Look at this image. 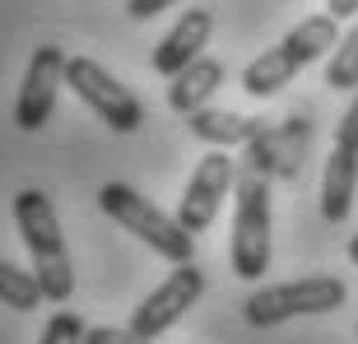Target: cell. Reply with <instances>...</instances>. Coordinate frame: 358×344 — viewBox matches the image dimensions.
<instances>
[{
	"label": "cell",
	"instance_id": "6da1fadb",
	"mask_svg": "<svg viewBox=\"0 0 358 344\" xmlns=\"http://www.w3.org/2000/svg\"><path fill=\"white\" fill-rule=\"evenodd\" d=\"M14 224H19V238H24L28 256H33V275H38L47 303H70L75 265H70V252H66L61 219H56L52 200L42 196L38 186H28V191L14 196Z\"/></svg>",
	"mask_w": 358,
	"mask_h": 344
},
{
	"label": "cell",
	"instance_id": "7a4b0ae2",
	"mask_svg": "<svg viewBox=\"0 0 358 344\" xmlns=\"http://www.w3.org/2000/svg\"><path fill=\"white\" fill-rule=\"evenodd\" d=\"M98 205H103V214L112 219V224H121L126 233H135V238L145 242V247H154L163 261L182 265V261H191V256H196V238L177 224L173 214H163L154 200H145L135 186L107 182L103 191H98Z\"/></svg>",
	"mask_w": 358,
	"mask_h": 344
},
{
	"label": "cell",
	"instance_id": "3957f363",
	"mask_svg": "<svg viewBox=\"0 0 358 344\" xmlns=\"http://www.w3.org/2000/svg\"><path fill=\"white\" fill-rule=\"evenodd\" d=\"M233 191H238V214H233L228 261H233L238 279L256 284L270 270V177L256 168H242Z\"/></svg>",
	"mask_w": 358,
	"mask_h": 344
},
{
	"label": "cell",
	"instance_id": "277c9868",
	"mask_svg": "<svg viewBox=\"0 0 358 344\" xmlns=\"http://www.w3.org/2000/svg\"><path fill=\"white\" fill-rule=\"evenodd\" d=\"M349 289L345 279L335 275H307V279H293V284H270V289H256L247 303H242V317L247 326H279V321H293V317H321V312H335L345 307Z\"/></svg>",
	"mask_w": 358,
	"mask_h": 344
},
{
	"label": "cell",
	"instance_id": "5b68a950",
	"mask_svg": "<svg viewBox=\"0 0 358 344\" xmlns=\"http://www.w3.org/2000/svg\"><path fill=\"white\" fill-rule=\"evenodd\" d=\"M66 84L75 89V98H80L89 112H98V117L112 126V131H121V135L140 131V121H145L140 98H135L117 75H107L98 61H89V56H70L66 61Z\"/></svg>",
	"mask_w": 358,
	"mask_h": 344
},
{
	"label": "cell",
	"instance_id": "8992f818",
	"mask_svg": "<svg viewBox=\"0 0 358 344\" xmlns=\"http://www.w3.org/2000/svg\"><path fill=\"white\" fill-rule=\"evenodd\" d=\"M205 293V275H200L191 261H182L173 270V275L163 279L159 289L149 293L145 303L135 307V317H131V331L135 335H145V340H159L163 331H173L177 321L196 307V298Z\"/></svg>",
	"mask_w": 358,
	"mask_h": 344
},
{
	"label": "cell",
	"instance_id": "52a82bcc",
	"mask_svg": "<svg viewBox=\"0 0 358 344\" xmlns=\"http://www.w3.org/2000/svg\"><path fill=\"white\" fill-rule=\"evenodd\" d=\"M66 61L70 56L61 47H38L33 61L24 70V84H19V103H14V126L19 131H42L47 117L56 112V93L66 84Z\"/></svg>",
	"mask_w": 358,
	"mask_h": 344
},
{
	"label": "cell",
	"instance_id": "ba28073f",
	"mask_svg": "<svg viewBox=\"0 0 358 344\" xmlns=\"http://www.w3.org/2000/svg\"><path fill=\"white\" fill-rule=\"evenodd\" d=\"M233 182H238V172H233V159H228L224 149L205 154V159L196 163V172H191L182 200H177V224H182L191 238L205 233V228L214 224V214H219V205H224Z\"/></svg>",
	"mask_w": 358,
	"mask_h": 344
},
{
	"label": "cell",
	"instance_id": "9c48e42d",
	"mask_svg": "<svg viewBox=\"0 0 358 344\" xmlns=\"http://www.w3.org/2000/svg\"><path fill=\"white\" fill-rule=\"evenodd\" d=\"M307 145H312V121L289 117L284 126H266L247 145V168L266 172V177H298Z\"/></svg>",
	"mask_w": 358,
	"mask_h": 344
},
{
	"label": "cell",
	"instance_id": "30bf717a",
	"mask_svg": "<svg viewBox=\"0 0 358 344\" xmlns=\"http://www.w3.org/2000/svg\"><path fill=\"white\" fill-rule=\"evenodd\" d=\"M210 33H214V10H186L182 19L168 28V38L154 47L149 66L159 70V75H168V80H173V75H182V70L191 66L200 52H205Z\"/></svg>",
	"mask_w": 358,
	"mask_h": 344
},
{
	"label": "cell",
	"instance_id": "8fae6325",
	"mask_svg": "<svg viewBox=\"0 0 358 344\" xmlns=\"http://www.w3.org/2000/svg\"><path fill=\"white\" fill-rule=\"evenodd\" d=\"M266 126H270V121H261V117L219 112V107H196V112L186 117V131L196 135V140H205V145H214V149H238V145L247 149Z\"/></svg>",
	"mask_w": 358,
	"mask_h": 344
},
{
	"label": "cell",
	"instance_id": "7c38bea8",
	"mask_svg": "<svg viewBox=\"0 0 358 344\" xmlns=\"http://www.w3.org/2000/svg\"><path fill=\"white\" fill-rule=\"evenodd\" d=\"M354 191H358V154L331 149L326 177H321V214H326V224H345L349 219V210H354Z\"/></svg>",
	"mask_w": 358,
	"mask_h": 344
},
{
	"label": "cell",
	"instance_id": "4fadbf2b",
	"mask_svg": "<svg viewBox=\"0 0 358 344\" xmlns=\"http://www.w3.org/2000/svg\"><path fill=\"white\" fill-rule=\"evenodd\" d=\"M219 84H224V66L210 61V56H196L182 75H173V84H168V107L182 112V117H191L196 107H210Z\"/></svg>",
	"mask_w": 358,
	"mask_h": 344
},
{
	"label": "cell",
	"instance_id": "5bb4252c",
	"mask_svg": "<svg viewBox=\"0 0 358 344\" xmlns=\"http://www.w3.org/2000/svg\"><path fill=\"white\" fill-rule=\"evenodd\" d=\"M298 56L289 52V47H284V42H279V47H270V52H261L252 61V66L242 70V89L252 93V98H275L279 89H284V84L293 80V75H298Z\"/></svg>",
	"mask_w": 358,
	"mask_h": 344
},
{
	"label": "cell",
	"instance_id": "9a60e30c",
	"mask_svg": "<svg viewBox=\"0 0 358 344\" xmlns=\"http://www.w3.org/2000/svg\"><path fill=\"white\" fill-rule=\"evenodd\" d=\"M284 47L298 56V66H312L317 56L340 47V19L335 14H312V19H303L298 28L284 33Z\"/></svg>",
	"mask_w": 358,
	"mask_h": 344
},
{
	"label": "cell",
	"instance_id": "2e32d148",
	"mask_svg": "<svg viewBox=\"0 0 358 344\" xmlns=\"http://www.w3.org/2000/svg\"><path fill=\"white\" fill-rule=\"evenodd\" d=\"M47 298L38 284V275H28V270H19V265L0 261V303L14 307V312H38V303Z\"/></svg>",
	"mask_w": 358,
	"mask_h": 344
},
{
	"label": "cell",
	"instance_id": "e0dca14e",
	"mask_svg": "<svg viewBox=\"0 0 358 344\" xmlns=\"http://www.w3.org/2000/svg\"><path fill=\"white\" fill-rule=\"evenodd\" d=\"M326 84L331 89H358V14H354V28H349L340 47L331 52V66H326Z\"/></svg>",
	"mask_w": 358,
	"mask_h": 344
},
{
	"label": "cell",
	"instance_id": "ac0fdd59",
	"mask_svg": "<svg viewBox=\"0 0 358 344\" xmlns=\"http://www.w3.org/2000/svg\"><path fill=\"white\" fill-rule=\"evenodd\" d=\"M84 331H89V326H84L75 312H56V317L47 321V331H42L38 344H84Z\"/></svg>",
	"mask_w": 358,
	"mask_h": 344
},
{
	"label": "cell",
	"instance_id": "d6986e66",
	"mask_svg": "<svg viewBox=\"0 0 358 344\" xmlns=\"http://www.w3.org/2000/svg\"><path fill=\"white\" fill-rule=\"evenodd\" d=\"M84 344H154V340L135 335L131 326H126V331H117V326H89V331H84Z\"/></svg>",
	"mask_w": 358,
	"mask_h": 344
},
{
	"label": "cell",
	"instance_id": "ffe728a7",
	"mask_svg": "<svg viewBox=\"0 0 358 344\" xmlns=\"http://www.w3.org/2000/svg\"><path fill=\"white\" fill-rule=\"evenodd\" d=\"M335 149H349V154H358V98L349 103V112L340 117V126H335Z\"/></svg>",
	"mask_w": 358,
	"mask_h": 344
},
{
	"label": "cell",
	"instance_id": "44dd1931",
	"mask_svg": "<svg viewBox=\"0 0 358 344\" xmlns=\"http://www.w3.org/2000/svg\"><path fill=\"white\" fill-rule=\"evenodd\" d=\"M177 0H126V14L131 19H154V14H163V10H173Z\"/></svg>",
	"mask_w": 358,
	"mask_h": 344
},
{
	"label": "cell",
	"instance_id": "7402d4cb",
	"mask_svg": "<svg viewBox=\"0 0 358 344\" xmlns=\"http://www.w3.org/2000/svg\"><path fill=\"white\" fill-rule=\"evenodd\" d=\"M326 14H335V19H354V14H358V0H331V5H326Z\"/></svg>",
	"mask_w": 358,
	"mask_h": 344
},
{
	"label": "cell",
	"instance_id": "603a6c76",
	"mask_svg": "<svg viewBox=\"0 0 358 344\" xmlns=\"http://www.w3.org/2000/svg\"><path fill=\"white\" fill-rule=\"evenodd\" d=\"M349 261L358 265V233H354V238H349Z\"/></svg>",
	"mask_w": 358,
	"mask_h": 344
}]
</instances>
